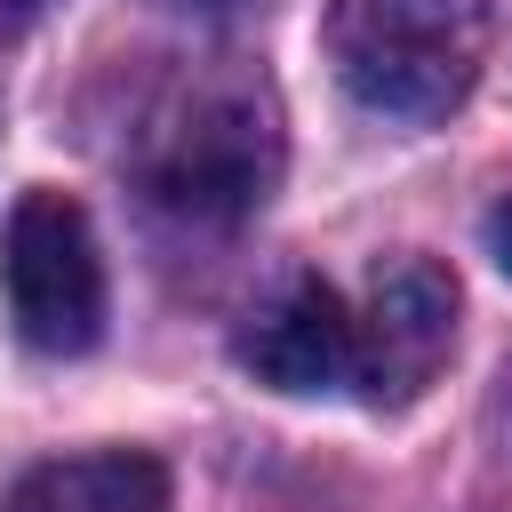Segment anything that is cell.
Returning a JSON list of instances; mask_svg holds the SVG:
<instances>
[{
	"label": "cell",
	"instance_id": "52a82bcc",
	"mask_svg": "<svg viewBox=\"0 0 512 512\" xmlns=\"http://www.w3.org/2000/svg\"><path fill=\"white\" fill-rule=\"evenodd\" d=\"M480 232H488V256H496V272L512 280V192L488 208V224H480Z\"/></svg>",
	"mask_w": 512,
	"mask_h": 512
},
{
	"label": "cell",
	"instance_id": "3957f363",
	"mask_svg": "<svg viewBox=\"0 0 512 512\" xmlns=\"http://www.w3.org/2000/svg\"><path fill=\"white\" fill-rule=\"evenodd\" d=\"M0 296L32 352L72 360L104 336V256L96 224L72 192L32 184L0 224Z\"/></svg>",
	"mask_w": 512,
	"mask_h": 512
},
{
	"label": "cell",
	"instance_id": "277c9868",
	"mask_svg": "<svg viewBox=\"0 0 512 512\" xmlns=\"http://www.w3.org/2000/svg\"><path fill=\"white\" fill-rule=\"evenodd\" d=\"M456 272L432 256H384L352 304L360 328V400L368 408H408L440 360L456 352Z\"/></svg>",
	"mask_w": 512,
	"mask_h": 512
},
{
	"label": "cell",
	"instance_id": "6da1fadb",
	"mask_svg": "<svg viewBox=\"0 0 512 512\" xmlns=\"http://www.w3.org/2000/svg\"><path fill=\"white\" fill-rule=\"evenodd\" d=\"M128 176L184 224H240L280 184V112L240 64H184L136 104Z\"/></svg>",
	"mask_w": 512,
	"mask_h": 512
},
{
	"label": "cell",
	"instance_id": "7a4b0ae2",
	"mask_svg": "<svg viewBox=\"0 0 512 512\" xmlns=\"http://www.w3.org/2000/svg\"><path fill=\"white\" fill-rule=\"evenodd\" d=\"M488 40V0H328V64L344 96L400 128L448 120L480 80Z\"/></svg>",
	"mask_w": 512,
	"mask_h": 512
},
{
	"label": "cell",
	"instance_id": "5b68a950",
	"mask_svg": "<svg viewBox=\"0 0 512 512\" xmlns=\"http://www.w3.org/2000/svg\"><path fill=\"white\" fill-rule=\"evenodd\" d=\"M232 360L272 392H360L352 304L320 272H280L232 328Z\"/></svg>",
	"mask_w": 512,
	"mask_h": 512
},
{
	"label": "cell",
	"instance_id": "8992f818",
	"mask_svg": "<svg viewBox=\"0 0 512 512\" xmlns=\"http://www.w3.org/2000/svg\"><path fill=\"white\" fill-rule=\"evenodd\" d=\"M0 512H168V464L144 448L48 456L0 488Z\"/></svg>",
	"mask_w": 512,
	"mask_h": 512
},
{
	"label": "cell",
	"instance_id": "ba28073f",
	"mask_svg": "<svg viewBox=\"0 0 512 512\" xmlns=\"http://www.w3.org/2000/svg\"><path fill=\"white\" fill-rule=\"evenodd\" d=\"M24 16H40V0H0V32H8V24H24Z\"/></svg>",
	"mask_w": 512,
	"mask_h": 512
}]
</instances>
